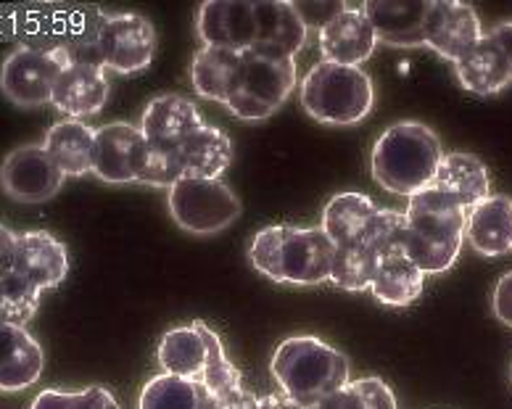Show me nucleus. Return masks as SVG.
I'll return each instance as SVG.
<instances>
[{"label": "nucleus", "instance_id": "13", "mask_svg": "<svg viewBox=\"0 0 512 409\" xmlns=\"http://www.w3.org/2000/svg\"><path fill=\"white\" fill-rule=\"evenodd\" d=\"M431 0H367L362 14L373 27L375 40L391 48L425 45V19Z\"/></svg>", "mask_w": 512, "mask_h": 409}, {"label": "nucleus", "instance_id": "21", "mask_svg": "<svg viewBox=\"0 0 512 409\" xmlns=\"http://www.w3.org/2000/svg\"><path fill=\"white\" fill-rule=\"evenodd\" d=\"M43 349L27 328L0 322V391H22L43 375Z\"/></svg>", "mask_w": 512, "mask_h": 409}, {"label": "nucleus", "instance_id": "38", "mask_svg": "<svg viewBox=\"0 0 512 409\" xmlns=\"http://www.w3.org/2000/svg\"><path fill=\"white\" fill-rule=\"evenodd\" d=\"M494 315L512 328V272L502 275L494 288Z\"/></svg>", "mask_w": 512, "mask_h": 409}, {"label": "nucleus", "instance_id": "34", "mask_svg": "<svg viewBox=\"0 0 512 409\" xmlns=\"http://www.w3.org/2000/svg\"><path fill=\"white\" fill-rule=\"evenodd\" d=\"M309 409H396V396L381 378H359Z\"/></svg>", "mask_w": 512, "mask_h": 409}, {"label": "nucleus", "instance_id": "25", "mask_svg": "<svg viewBox=\"0 0 512 409\" xmlns=\"http://www.w3.org/2000/svg\"><path fill=\"white\" fill-rule=\"evenodd\" d=\"M93 143H96V130L88 127L80 119H64L48 130L43 148L53 159V164L61 169L64 177L90 175L93 169Z\"/></svg>", "mask_w": 512, "mask_h": 409}, {"label": "nucleus", "instance_id": "8", "mask_svg": "<svg viewBox=\"0 0 512 409\" xmlns=\"http://www.w3.org/2000/svg\"><path fill=\"white\" fill-rule=\"evenodd\" d=\"M98 53L103 69L117 74L143 72L156 56V30L140 14H106L98 19Z\"/></svg>", "mask_w": 512, "mask_h": 409}, {"label": "nucleus", "instance_id": "23", "mask_svg": "<svg viewBox=\"0 0 512 409\" xmlns=\"http://www.w3.org/2000/svg\"><path fill=\"white\" fill-rule=\"evenodd\" d=\"M206 357H209V325L201 320L167 330L156 349L161 370L177 378H201Z\"/></svg>", "mask_w": 512, "mask_h": 409}, {"label": "nucleus", "instance_id": "35", "mask_svg": "<svg viewBox=\"0 0 512 409\" xmlns=\"http://www.w3.org/2000/svg\"><path fill=\"white\" fill-rule=\"evenodd\" d=\"M198 380L206 388V394L212 396V402L227 399V396L238 394L243 388L241 370L235 367V362H230L220 336L212 328H209V357H206L204 373Z\"/></svg>", "mask_w": 512, "mask_h": 409}, {"label": "nucleus", "instance_id": "24", "mask_svg": "<svg viewBox=\"0 0 512 409\" xmlns=\"http://www.w3.org/2000/svg\"><path fill=\"white\" fill-rule=\"evenodd\" d=\"M433 188H439L454 204L470 212L483 198L491 196L489 169L473 154H444L439 172L433 177Z\"/></svg>", "mask_w": 512, "mask_h": 409}, {"label": "nucleus", "instance_id": "42", "mask_svg": "<svg viewBox=\"0 0 512 409\" xmlns=\"http://www.w3.org/2000/svg\"><path fill=\"white\" fill-rule=\"evenodd\" d=\"M259 409H304L299 402H293L291 396H286L283 391L280 394H267L259 396Z\"/></svg>", "mask_w": 512, "mask_h": 409}, {"label": "nucleus", "instance_id": "15", "mask_svg": "<svg viewBox=\"0 0 512 409\" xmlns=\"http://www.w3.org/2000/svg\"><path fill=\"white\" fill-rule=\"evenodd\" d=\"M317 35L322 61L341 66H362L378 45L362 6H346L344 11H338Z\"/></svg>", "mask_w": 512, "mask_h": 409}, {"label": "nucleus", "instance_id": "17", "mask_svg": "<svg viewBox=\"0 0 512 409\" xmlns=\"http://www.w3.org/2000/svg\"><path fill=\"white\" fill-rule=\"evenodd\" d=\"M454 74L468 93L494 95L512 85V59L491 32L470 48L460 61H454Z\"/></svg>", "mask_w": 512, "mask_h": 409}, {"label": "nucleus", "instance_id": "19", "mask_svg": "<svg viewBox=\"0 0 512 409\" xmlns=\"http://www.w3.org/2000/svg\"><path fill=\"white\" fill-rule=\"evenodd\" d=\"M256 11V51L296 59L307 43V24L288 0H254Z\"/></svg>", "mask_w": 512, "mask_h": 409}, {"label": "nucleus", "instance_id": "3", "mask_svg": "<svg viewBox=\"0 0 512 409\" xmlns=\"http://www.w3.org/2000/svg\"><path fill=\"white\" fill-rule=\"evenodd\" d=\"M270 370L280 391L304 409L349 383V359L315 336L286 338L272 354Z\"/></svg>", "mask_w": 512, "mask_h": 409}, {"label": "nucleus", "instance_id": "33", "mask_svg": "<svg viewBox=\"0 0 512 409\" xmlns=\"http://www.w3.org/2000/svg\"><path fill=\"white\" fill-rule=\"evenodd\" d=\"M40 299H43V291L22 278L19 272L8 270L0 275V322L24 328L35 317Z\"/></svg>", "mask_w": 512, "mask_h": 409}, {"label": "nucleus", "instance_id": "9", "mask_svg": "<svg viewBox=\"0 0 512 409\" xmlns=\"http://www.w3.org/2000/svg\"><path fill=\"white\" fill-rule=\"evenodd\" d=\"M64 185L61 169L43 146H19L0 164V188L16 204L51 201Z\"/></svg>", "mask_w": 512, "mask_h": 409}, {"label": "nucleus", "instance_id": "20", "mask_svg": "<svg viewBox=\"0 0 512 409\" xmlns=\"http://www.w3.org/2000/svg\"><path fill=\"white\" fill-rule=\"evenodd\" d=\"M143 143L140 127L127 125V122H109L96 130V143H93V169L101 183L125 185L135 183L132 177V161L138 154V146Z\"/></svg>", "mask_w": 512, "mask_h": 409}, {"label": "nucleus", "instance_id": "36", "mask_svg": "<svg viewBox=\"0 0 512 409\" xmlns=\"http://www.w3.org/2000/svg\"><path fill=\"white\" fill-rule=\"evenodd\" d=\"M462 243H441V241H428L423 235H417L415 230H404L402 238V256H407L417 270L423 275H439V272H447L457 256H460Z\"/></svg>", "mask_w": 512, "mask_h": 409}, {"label": "nucleus", "instance_id": "14", "mask_svg": "<svg viewBox=\"0 0 512 409\" xmlns=\"http://www.w3.org/2000/svg\"><path fill=\"white\" fill-rule=\"evenodd\" d=\"M11 270L45 293L64 283L69 275V251L56 235L45 230L16 233Z\"/></svg>", "mask_w": 512, "mask_h": 409}, {"label": "nucleus", "instance_id": "5", "mask_svg": "<svg viewBox=\"0 0 512 409\" xmlns=\"http://www.w3.org/2000/svg\"><path fill=\"white\" fill-rule=\"evenodd\" d=\"M293 88H296V59L251 48L241 53V74L235 93L227 101V109L246 122H262L278 114Z\"/></svg>", "mask_w": 512, "mask_h": 409}, {"label": "nucleus", "instance_id": "22", "mask_svg": "<svg viewBox=\"0 0 512 409\" xmlns=\"http://www.w3.org/2000/svg\"><path fill=\"white\" fill-rule=\"evenodd\" d=\"M465 238L478 254L505 256L512 251V198L491 193L468 212Z\"/></svg>", "mask_w": 512, "mask_h": 409}, {"label": "nucleus", "instance_id": "29", "mask_svg": "<svg viewBox=\"0 0 512 409\" xmlns=\"http://www.w3.org/2000/svg\"><path fill=\"white\" fill-rule=\"evenodd\" d=\"M425 275L402 254L383 256L370 291L386 307H410L423 296Z\"/></svg>", "mask_w": 512, "mask_h": 409}, {"label": "nucleus", "instance_id": "4", "mask_svg": "<svg viewBox=\"0 0 512 409\" xmlns=\"http://www.w3.org/2000/svg\"><path fill=\"white\" fill-rule=\"evenodd\" d=\"M375 90L362 66L320 61L301 80V106L322 125H357L373 111Z\"/></svg>", "mask_w": 512, "mask_h": 409}, {"label": "nucleus", "instance_id": "37", "mask_svg": "<svg viewBox=\"0 0 512 409\" xmlns=\"http://www.w3.org/2000/svg\"><path fill=\"white\" fill-rule=\"evenodd\" d=\"M72 409H119V402L109 388L90 386L85 391H77Z\"/></svg>", "mask_w": 512, "mask_h": 409}, {"label": "nucleus", "instance_id": "6", "mask_svg": "<svg viewBox=\"0 0 512 409\" xmlns=\"http://www.w3.org/2000/svg\"><path fill=\"white\" fill-rule=\"evenodd\" d=\"M169 214L185 233L217 235L241 217V198L222 180L183 177L169 188Z\"/></svg>", "mask_w": 512, "mask_h": 409}, {"label": "nucleus", "instance_id": "39", "mask_svg": "<svg viewBox=\"0 0 512 409\" xmlns=\"http://www.w3.org/2000/svg\"><path fill=\"white\" fill-rule=\"evenodd\" d=\"M74 396H77V391H56V388H51V391L37 394L30 409H72Z\"/></svg>", "mask_w": 512, "mask_h": 409}, {"label": "nucleus", "instance_id": "32", "mask_svg": "<svg viewBox=\"0 0 512 409\" xmlns=\"http://www.w3.org/2000/svg\"><path fill=\"white\" fill-rule=\"evenodd\" d=\"M132 177H135V183L169 190L185 177L183 161H180L177 151H161V148L151 146L143 138V143L138 146V154H135V161H132Z\"/></svg>", "mask_w": 512, "mask_h": 409}, {"label": "nucleus", "instance_id": "18", "mask_svg": "<svg viewBox=\"0 0 512 409\" xmlns=\"http://www.w3.org/2000/svg\"><path fill=\"white\" fill-rule=\"evenodd\" d=\"M106 101H109L106 69L80 64V61H69L64 66L51 98L56 109L64 111L69 119H80V122L85 117H96L106 106Z\"/></svg>", "mask_w": 512, "mask_h": 409}, {"label": "nucleus", "instance_id": "40", "mask_svg": "<svg viewBox=\"0 0 512 409\" xmlns=\"http://www.w3.org/2000/svg\"><path fill=\"white\" fill-rule=\"evenodd\" d=\"M212 409H259V396L243 386L238 394L220 399V402H212Z\"/></svg>", "mask_w": 512, "mask_h": 409}, {"label": "nucleus", "instance_id": "11", "mask_svg": "<svg viewBox=\"0 0 512 409\" xmlns=\"http://www.w3.org/2000/svg\"><path fill=\"white\" fill-rule=\"evenodd\" d=\"M483 37L476 8L457 0H431L425 19V45L441 59L460 61Z\"/></svg>", "mask_w": 512, "mask_h": 409}, {"label": "nucleus", "instance_id": "27", "mask_svg": "<svg viewBox=\"0 0 512 409\" xmlns=\"http://www.w3.org/2000/svg\"><path fill=\"white\" fill-rule=\"evenodd\" d=\"M241 74V53L220 51V48H201L193 56L191 64V82L201 98L206 101L225 103L235 93Z\"/></svg>", "mask_w": 512, "mask_h": 409}, {"label": "nucleus", "instance_id": "41", "mask_svg": "<svg viewBox=\"0 0 512 409\" xmlns=\"http://www.w3.org/2000/svg\"><path fill=\"white\" fill-rule=\"evenodd\" d=\"M14 243L16 233L11 227H6L0 222V275L11 270V262H14Z\"/></svg>", "mask_w": 512, "mask_h": 409}, {"label": "nucleus", "instance_id": "7", "mask_svg": "<svg viewBox=\"0 0 512 409\" xmlns=\"http://www.w3.org/2000/svg\"><path fill=\"white\" fill-rule=\"evenodd\" d=\"M69 61L72 59L64 45H53V48L22 45L8 53L0 66V90L8 101L22 109L45 106L51 103L53 88Z\"/></svg>", "mask_w": 512, "mask_h": 409}, {"label": "nucleus", "instance_id": "12", "mask_svg": "<svg viewBox=\"0 0 512 409\" xmlns=\"http://www.w3.org/2000/svg\"><path fill=\"white\" fill-rule=\"evenodd\" d=\"M204 127V119L191 98L164 93L148 103L140 119V132L151 146L161 151H180Z\"/></svg>", "mask_w": 512, "mask_h": 409}, {"label": "nucleus", "instance_id": "43", "mask_svg": "<svg viewBox=\"0 0 512 409\" xmlns=\"http://www.w3.org/2000/svg\"><path fill=\"white\" fill-rule=\"evenodd\" d=\"M489 32L494 37H497L499 43L505 45V51L510 53V59H512V22L497 24V27H494V30H489Z\"/></svg>", "mask_w": 512, "mask_h": 409}, {"label": "nucleus", "instance_id": "31", "mask_svg": "<svg viewBox=\"0 0 512 409\" xmlns=\"http://www.w3.org/2000/svg\"><path fill=\"white\" fill-rule=\"evenodd\" d=\"M378 264H381V256L375 254L365 241L341 246V249H336V256H333L330 283L338 285L341 291L362 293L373 285Z\"/></svg>", "mask_w": 512, "mask_h": 409}, {"label": "nucleus", "instance_id": "30", "mask_svg": "<svg viewBox=\"0 0 512 409\" xmlns=\"http://www.w3.org/2000/svg\"><path fill=\"white\" fill-rule=\"evenodd\" d=\"M138 409H212V396L201 380L161 373L143 386Z\"/></svg>", "mask_w": 512, "mask_h": 409}, {"label": "nucleus", "instance_id": "26", "mask_svg": "<svg viewBox=\"0 0 512 409\" xmlns=\"http://www.w3.org/2000/svg\"><path fill=\"white\" fill-rule=\"evenodd\" d=\"M378 209L381 206H375L373 198H367L365 193H338L322 212V233L328 235L336 249L352 246L365 238Z\"/></svg>", "mask_w": 512, "mask_h": 409}, {"label": "nucleus", "instance_id": "10", "mask_svg": "<svg viewBox=\"0 0 512 409\" xmlns=\"http://www.w3.org/2000/svg\"><path fill=\"white\" fill-rule=\"evenodd\" d=\"M256 32L251 0H209L198 8L196 35L204 48L246 53L256 45Z\"/></svg>", "mask_w": 512, "mask_h": 409}, {"label": "nucleus", "instance_id": "16", "mask_svg": "<svg viewBox=\"0 0 512 409\" xmlns=\"http://www.w3.org/2000/svg\"><path fill=\"white\" fill-rule=\"evenodd\" d=\"M404 220H407L410 230H415L417 235H423L428 241L465 243L468 212L433 185L410 196L407 209H404Z\"/></svg>", "mask_w": 512, "mask_h": 409}, {"label": "nucleus", "instance_id": "28", "mask_svg": "<svg viewBox=\"0 0 512 409\" xmlns=\"http://www.w3.org/2000/svg\"><path fill=\"white\" fill-rule=\"evenodd\" d=\"M185 177H201V180H220V175L233 161V143L225 132L212 125L201 130L185 143L180 151Z\"/></svg>", "mask_w": 512, "mask_h": 409}, {"label": "nucleus", "instance_id": "2", "mask_svg": "<svg viewBox=\"0 0 512 409\" xmlns=\"http://www.w3.org/2000/svg\"><path fill=\"white\" fill-rule=\"evenodd\" d=\"M444 159L439 135L423 122H396L375 140L370 167L375 183L396 196H415L433 185Z\"/></svg>", "mask_w": 512, "mask_h": 409}, {"label": "nucleus", "instance_id": "1", "mask_svg": "<svg viewBox=\"0 0 512 409\" xmlns=\"http://www.w3.org/2000/svg\"><path fill=\"white\" fill-rule=\"evenodd\" d=\"M336 246L322 227L270 225L254 235L249 259L275 283L320 285L330 280Z\"/></svg>", "mask_w": 512, "mask_h": 409}]
</instances>
